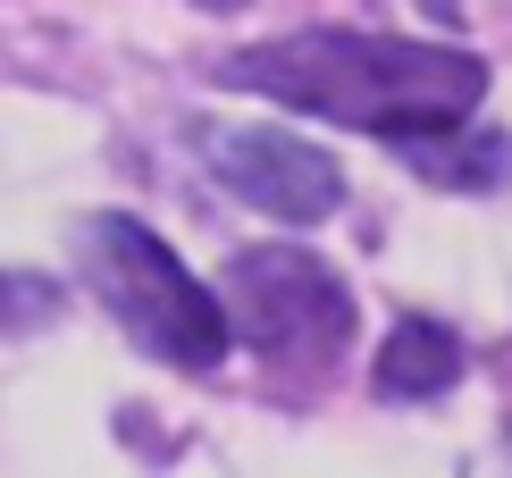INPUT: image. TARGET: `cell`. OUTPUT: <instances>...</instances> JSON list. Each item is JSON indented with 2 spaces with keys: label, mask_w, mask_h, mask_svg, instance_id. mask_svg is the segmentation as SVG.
<instances>
[{
  "label": "cell",
  "mask_w": 512,
  "mask_h": 478,
  "mask_svg": "<svg viewBox=\"0 0 512 478\" xmlns=\"http://www.w3.org/2000/svg\"><path fill=\"white\" fill-rule=\"evenodd\" d=\"M227 93H261L294 118H328L378 143H429L471 126L487 101V59L462 42H412V34H353V26H303L219 59Z\"/></svg>",
  "instance_id": "obj_1"
},
{
  "label": "cell",
  "mask_w": 512,
  "mask_h": 478,
  "mask_svg": "<svg viewBox=\"0 0 512 478\" xmlns=\"http://www.w3.org/2000/svg\"><path fill=\"white\" fill-rule=\"evenodd\" d=\"M370 386L387 403H437V395H454L462 386V336L445 328V319H395L387 344H378V361H370Z\"/></svg>",
  "instance_id": "obj_5"
},
{
  "label": "cell",
  "mask_w": 512,
  "mask_h": 478,
  "mask_svg": "<svg viewBox=\"0 0 512 478\" xmlns=\"http://www.w3.org/2000/svg\"><path fill=\"white\" fill-rule=\"evenodd\" d=\"M219 311H227V336H244L277 369H328L361 328L353 286L303 244L236 252L227 260V286H219Z\"/></svg>",
  "instance_id": "obj_3"
},
{
  "label": "cell",
  "mask_w": 512,
  "mask_h": 478,
  "mask_svg": "<svg viewBox=\"0 0 512 478\" xmlns=\"http://www.w3.org/2000/svg\"><path fill=\"white\" fill-rule=\"evenodd\" d=\"M202 160L236 202H252L261 219L286 227H319L345 210V168L328 160L319 143L286 135V126H202Z\"/></svg>",
  "instance_id": "obj_4"
},
{
  "label": "cell",
  "mask_w": 512,
  "mask_h": 478,
  "mask_svg": "<svg viewBox=\"0 0 512 478\" xmlns=\"http://www.w3.org/2000/svg\"><path fill=\"white\" fill-rule=\"evenodd\" d=\"M403 160H412L429 185H454V193H487V185H504V168H512V143H504V135H479V126H454V135L403 143Z\"/></svg>",
  "instance_id": "obj_6"
},
{
  "label": "cell",
  "mask_w": 512,
  "mask_h": 478,
  "mask_svg": "<svg viewBox=\"0 0 512 478\" xmlns=\"http://www.w3.org/2000/svg\"><path fill=\"white\" fill-rule=\"evenodd\" d=\"M76 260H84V286L101 294V311H110L152 361H168V369H219L227 361L236 336H227L219 294H210L143 219L93 210V219L76 227Z\"/></svg>",
  "instance_id": "obj_2"
},
{
  "label": "cell",
  "mask_w": 512,
  "mask_h": 478,
  "mask_svg": "<svg viewBox=\"0 0 512 478\" xmlns=\"http://www.w3.org/2000/svg\"><path fill=\"white\" fill-rule=\"evenodd\" d=\"M219 9H244V0H219Z\"/></svg>",
  "instance_id": "obj_8"
},
{
  "label": "cell",
  "mask_w": 512,
  "mask_h": 478,
  "mask_svg": "<svg viewBox=\"0 0 512 478\" xmlns=\"http://www.w3.org/2000/svg\"><path fill=\"white\" fill-rule=\"evenodd\" d=\"M59 319V286L34 269H0V336H26V328H51Z\"/></svg>",
  "instance_id": "obj_7"
}]
</instances>
